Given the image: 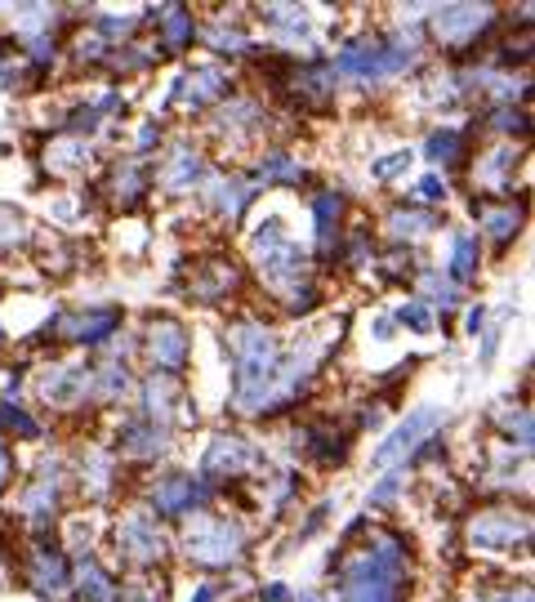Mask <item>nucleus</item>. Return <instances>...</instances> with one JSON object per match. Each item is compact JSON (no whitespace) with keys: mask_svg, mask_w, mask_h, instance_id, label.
<instances>
[{"mask_svg":"<svg viewBox=\"0 0 535 602\" xmlns=\"http://www.w3.org/2000/svg\"><path fill=\"white\" fill-rule=\"evenodd\" d=\"M27 237V219L14 206H0V246H19Z\"/></svg>","mask_w":535,"mask_h":602,"instance_id":"nucleus-33","label":"nucleus"},{"mask_svg":"<svg viewBox=\"0 0 535 602\" xmlns=\"http://www.w3.org/2000/svg\"><path fill=\"white\" fill-rule=\"evenodd\" d=\"M157 144V125H144L139 129V148H152Z\"/></svg>","mask_w":535,"mask_h":602,"instance_id":"nucleus-53","label":"nucleus"},{"mask_svg":"<svg viewBox=\"0 0 535 602\" xmlns=\"http://www.w3.org/2000/svg\"><path fill=\"white\" fill-rule=\"evenodd\" d=\"M482 602H531V593L522 589V593H500V598H482Z\"/></svg>","mask_w":535,"mask_h":602,"instance_id":"nucleus-54","label":"nucleus"},{"mask_svg":"<svg viewBox=\"0 0 535 602\" xmlns=\"http://www.w3.org/2000/svg\"><path fill=\"white\" fill-rule=\"evenodd\" d=\"M192 602H215V584H201V589H196V598H192Z\"/></svg>","mask_w":535,"mask_h":602,"instance_id":"nucleus-55","label":"nucleus"},{"mask_svg":"<svg viewBox=\"0 0 535 602\" xmlns=\"http://www.w3.org/2000/svg\"><path fill=\"white\" fill-rule=\"evenodd\" d=\"M144 397H148V416H152V420H166V416L174 411V397H179V393H174V384H170V379H161V375H157V379H148Z\"/></svg>","mask_w":535,"mask_h":602,"instance_id":"nucleus-30","label":"nucleus"},{"mask_svg":"<svg viewBox=\"0 0 535 602\" xmlns=\"http://www.w3.org/2000/svg\"><path fill=\"white\" fill-rule=\"evenodd\" d=\"M482 326H487V308H482V304L468 308V326H464V330H468V334H482Z\"/></svg>","mask_w":535,"mask_h":602,"instance_id":"nucleus-49","label":"nucleus"},{"mask_svg":"<svg viewBox=\"0 0 535 602\" xmlns=\"http://www.w3.org/2000/svg\"><path fill=\"white\" fill-rule=\"evenodd\" d=\"M125 602H161L152 589H134V593H125Z\"/></svg>","mask_w":535,"mask_h":602,"instance_id":"nucleus-52","label":"nucleus"},{"mask_svg":"<svg viewBox=\"0 0 535 602\" xmlns=\"http://www.w3.org/2000/svg\"><path fill=\"white\" fill-rule=\"evenodd\" d=\"M513 161H517V148H500V152H491V157H487V166H482L487 183L504 188V174H509V166H513Z\"/></svg>","mask_w":535,"mask_h":602,"instance_id":"nucleus-37","label":"nucleus"},{"mask_svg":"<svg viewBox=\"0 0 535 602\" xmlns=\"http://www.w3.org/2000/svg\"><path fill=\"white\" fill-rule=\"evenodd\" d=\"M90 388H94V375H90L81 362H67V366H58V371H54V375H45V384H41L45 401H54V407H67V401H81Z\"/></svg>","mask_w":535,"mask_h":602,"instance_id":"nucleus-11","label":"nucleus"},{"mask_svg":"<svg viewBox=\"0 0 535 602\" xmlns=\"http://www.w3.org/2000/svg\"><path fill=\"white\" fill-rule=\"evenodd\" d=\"M58 487H62V464H58V459L41 464V482L23 496V509H27L32 518H49V513H54V500H58Z\"/></svg>","mask_w":535,"mask_h":602,"instance_id":"nucleus-16","label":"nucleus"},{"mask_svg":"<svg viewBox=\"0 0 535 602\" xmlns=\"http://www.w3.org/2000/svg\"><path fill=\"white\" fill-rule=\"evenodd\" d=\"M254 263L268 286H291L295 291V277L304 273V250L286 237V224L282 215H268V224L254 232Z\"/></svg>","mask_w":535,"mask_h":602,"instance_id":"nucleus-3","label":"nucleus"},{"mask_svg":"<svg viewBox=\"0 0 535 602\" xmlns=\"http://www.w3.org/2000/svg\"><path fill=\"white\" fill-rule=\"evenodd\" d=\"M259 179H263V183H299L304 170L291 161V152L277 148V152H268V161L259 166Z\"/></svg>","mask_w":535,"mask_h":602,"instance_id":"nucleus-28","label":"nucleus"},{"mask_svg":"<svg viewBox=\"0 0 535 602\" xmlns=\"http://www.w3.org/2000/svg\"><path fill=\"white\" fill-rule=\"evenodd\" d=\"M170 446V433L161 424H144V420H134L121 429V451L125 455H161Z\"/></svg>","mask_w":535,"mask_h":602,"instance_id":"nucleus-17","label":"nucleus"},{"mask_svg":"<svg viewBox=\"0 0 535 602\" xmlns=\"http://www.w3.org/2000/svg\"><path fill=\"white\" fill-rule=\"evenodd\" d=\"M459 144L464 139H459L455 129H437L433 139H429V148H424V157L429 161H459Z\"/></svg>","mask_w":535,"mask_h":602,"instance_id":"nucleus-32","label":"nucleus"},{"mask_svg":"<svg viewBox=\"0 0 535 602\" xmlns=\"http://www.w3.org/2000/svg\"><path fill=\"white\" fill-rule=\"evenodd\" d=\"M259 121H263V112H259L254 103H237V107L224 112V125H228V129H250V125H259Z\"/></svg>","mask_w":535,"mask_h":602,"instance_id":"nucleus-41","label":"nucleus"},{"mask_svg":"<svg viewBox=\"0 0 535 602\" xmlns=\"http://www.w3.org/2000/svg\"><path fill=\"white\" fill-rule=\"evenodd\" d=\"M397 321L411 326L416 334H424V330H433V308L420 304V299H416V304H401V308H397Z\"/></svg>","mask_w":535,"mask_h":602,"instance_id":"nucleus-35","label":"nucleus"},{"mask_svg":"<svg viewBox=\"0 0 535 602\" xmlns=\"http://www.w3.org/2000/svg\"><path fill=\"white\" fill-rule=\"evenodd\" d=\"M379 45H384V41H353L340 58H334V72H340V77H366V81H371L375 58H379Z\"/></svg>","mask_w":535,"mask_h":602,"instance_id":"nucleus-18","label":"nucleus"},{"mask_svg":"<svg viewBox=\"0 0 535 602\" xmlns=\"http://www.w3.org/2000/svg\"><path fill=\"white\" fill-rule=\"evenodd\" d=\"M263 602H295V593L282 584V580H273V584H263V593H259Z\"/></svg>","mask_w":535,"mask_h":602,"instance_id":"nucleus-48","label":"nucleus"},{"mask_svg":"<svg viewBox=\"0 0 535 602\" xmlns=\"http://www.w3.org/2000/svg\"><path fill=\"white\" fill-rule=\"evenodd\" d=\"M482 224H487V232L504 246V241L517 237V228H522V211H517V206H482Z\"/></svg>","mask_w":535,"mask_h":602,"instance_id":"nucleus-25","label":"nucleus"},{"mask_svg":"<svg viewBox=\"0 0 535 602\" xmlns=\"http://www.w3.org/2000/svg\"><path fill=\"white\" fill-rule=\"evenodd\" d=\"M254 459H259V451L246 438L224 433V438L210 442V451L201 464H206V474H246V468H254Z\"/></svg>","mask_w":535,"mask_h":602,"instance_id":"nucleus-10","label":"nucleus"},{"mask_svg":"<svg viewBox=\"0 0 535 602\" xmlns=\"http://www.w3.org/2000/svg\"><path fill=\"white\" fill-rule=\"evenodd\" d=\"M487 23H491V10H487V5H446V10L433 14V32H437L446 45L474 41Z\"/></svg>","mask_w":535,"mask_h":602,"instance_id":"nucleus-9","label":"nucleus"},{"mask_svg":"<svg viewBox=\"0 0 535 602\" xmlns=\"http://www.w3.org/2000/svg\"><path fill=\"white\" fill-rule=\"evenodd\" d=\"M237 286V268H228V263H215L210 273H196V282H192V295L196 299H206V304H215L219 295H228Z\"/></svg>","mask_w":535,"mask_h":602,"instance_id":"nucleus-21","label":"nucleus"},{"mask_svg":"<svg viewBox=\"0 0 535 602\" xmlns=\"http://www.w3.org/2000/svg\"><path fill=\"white\" fill-rule=\"evenodd\" d=\"M474 273H478V241L474 237H455V254H451V277L455 282H474Z\"/></svg>","mask_w":535,"mask_h":602,"instance_id":"nucleus-26","label":"nucleus"},{"mask_svg":"<svg viewBox=\"0 0 535 602\" xmlns=\"http://www.w3.org/2000/svg\"><path fill=\"white\" fill-rule=\"evenodd\" d=\"M246 549V531L228 518H196L187 526V554L206 567H224Z\"/></svg>","mask_w":535,"mask_h":602,"instance_id":"nucleus-4","label":"nucleus"},{"mask_svg":"<svg viewBox=\"0 0 535 602\" xmlns=\"http://www.w3.org/2000/svg\"><path fill=\"white\" fill-rule=\"evenodd\" d=\"M90 487L103 496L112 487V459L107 455H90Z\"/></svg>","mask_w":535,"mask_h":602,"instance_id":"nucleus-43","label":"nucleus"},{"mask_svg":"<svg viewBox=\"0 0 535 602\" xmlns=\"http://www.w3.org/2000/svg\"><path fill=\"white\" fill-rule=\"evenodd\" d=\"M32 580L45 598H58V593H67V584H72V567H67V558L58 549H41L32 563Z\"/></svg>","mask_w":535,"mask_h":602,"instance_id":"nucleus-15","label":"nucleus"},{"mask_svg":"<svg viewBox=\"0 0 535 602\" xmlns=\"http://www.w3.org/2000/svg\"><path fill=\"white\" fill-rule=\"evenodd\" d=\"M206 36H210V45L224 49V54H246V49H250L246 36H241V32H228V27H210Z\"/></svg>","mask_w":535,"mask_h":602,"instance_id":"nucleus-42","label":"nucleus"},{"mask_svg":"<svg viewBox=\"0 0 535 602\" xmlns=\"http://www.w3.org/2000/svg\"><path fill=\"white\" fill-rule=\"evenodd\" d=\"M192 36H196V23H192V14L183 5H174V10L161 14V41H166V49H183Z\"/></svg>","mask_w":535,"mask_h":602,"instance_id":"nucleus-24","label":"nucleus"},{"mask_svg":"<svg viewBox=\"0 0 535 602\" xmlns=\"http://www.w3.org/2000/svg\"><path fill=\"white\" fill-rule=\"evenodd\" d=\"M27 54H32L36 63H49V58H54V41H49L45 32H36V36H27Z\"/></svg>","mask_w":535,"mask_h":602,"instance_id":"nucleus-45","label":"nucleus"},{"mask_svg":"<svg viewBox=\"0 0 535 602\" xmlns=\"http://www.w3.org/2000/svg\"><path fill=\"white\" fill-rule=\"evenodd\" d=\"M224 90H228V77L219 72V67H196V72H187V77L179 81V99H183L187 107H206V103H215Z\"/></svg>","mask_w":535,"mask_h":602,"instance_id":"nucleus-14","label":"nucleus"},{"mask_svg":"<svg viewBox=\"0 0 535 602\" xmlns=\"http://www.w3.org/2000/svg\"><path fill=\"white\" fill-rule=\"evenodd\" d=\"M468 541L482 545V549H509V545L526 541V518H513L504 509L482 513V518H474V526H468Z\"/></svg>","mask_w":535,"mask_h":602,"instance_id":"nucleus-8","label":"nucleus"},{"mask_svg":"<svg viewBox=\"0 0 535 602\" xmlns=\"http://www.w3.org/2000/svg\"><path fill=\"white\" fill-rule=\"evenodd\" d=\"M10 478V455H5V446H0V482Z\"/></svg>","mask_w":535,"mask_h":602,"instance_id":"nucleus-56","label":"nucleus"},{"mask_svg":"<svg viewBox=\"0 0 535 602\" xmlns=\"http://www.w3.org/2000/svg\"><path fill=\"white\" fill-rule=\"evenodd\" d=\"M437 424H442V411H437V407H416L407 420H401V424H397V429H392V433L379 442L375 459L392 468L397 459H407L411 451H420V446L433 438V429H437Z\"/></svg>","mask_w":535,"mask_h":602,"instance_id":"nucleus-5","label":"nucleus"},{"mask_svg":"<svg viewBox=\"0 0 535 602\" xmlns=\"http://www.w3.org/2000/svg\"><path fill=\"white\" fill-rule=\"evenodd\" d=\"M308 455L334 464V459H344V455H349V438H334L330 429H312V433H308Z\"/></svg>","mask_w":535,"mask_h":602,"instance_id":"nucleus-29","label":"nucleus"},{"mask_svg":"<svg viewBox=\"0 0 535 602\" xmlns=\"http://www.w3.org/2000/svg\"><path fill=\"white\" fill-rule=\"evenodd\" d=\"M263 19L273 27H282V32H308V14L299 5H268Z\"/></svg>","mask_w":535,"mask_h":602,"instance_id":"nucleus-31","label":"nucleus"},{"mask_svg":"<svg viewBox=\"0 0 535 602\" xmlns=\"http://www.w3.org/2000/svg\"><path fill=\"white\" fill-rule=\"evenodd\" d=\"M201 174H206V166H201V157L183 144V148H174V157H170V166H166V188L183 192V188H192Z\"/></svg>","mask_w":535,"mask_h":602,"instance_id":"nucleus-19","label":"nucleus"},{"mask_svg":"<svg viewBox=\"0 0 535 602\" xmlns=\"http://www.w3.org/2000/svg\"><path fill=\"white\" fill-rule=\"evenodd\" d=\"M392 317H375V326H371V334H375V340H392Z\"/></svg>","mask_w":535,"mask_h":602,"instance_id":"nucleus-50","label":"nucleus"},{"mask_svg":"<svg viewBox=\"0 0 535 602\" xmlns=\"http://www.w3.org/2000/svg\"><path fill=\"white\" fill-rule=\"evenodd\" d=\"M407 589V554L392 535H375L371 549L344 563V602H401Z\"/></svg>","mask_w":535,"mask_h":602,"instance_id":"nucleus-2","label":"nucleus"},{"mask_svg":"<svg viewBox=\"0 0 535 602\" xmlns=\"http://www.w3.org/2000/svg\"><path fill=\"white\" fill-rule=\"evenodd\" d=\"M129 27H134V19H103V32H112V36H121Z\"/></svg>","mask_w":535,"mask_h":602,"instance_id":"nucleus-51","label":"nucleus"},{"mask_svg":"<svg viewBox=\"0 0 535 602\" xmlns=\"http://www.w3.org/2000/svg\"><path fill=\"white\" fill-rule=\"evenodd\" d=\"M116 326H121V313H116V308L62 317V334H67V340H81V344H103V340H107V334H112Z\"/></svg>","mask_w":535,"mask_h":602,"instance_id":"nucleus-13","label":"nucleus"},{"mask_svg":"<svg viewBox=\"0 0 535 602\" xmlns=\"http://www.w3.org/2000/svg\"><path fill=\"white\" fill-rule=\"evenodd\" d=\"M424 291H429V299H433L437 308H446V313H455V304H459V295H455V286H451V282H442L437 273H429V277H424Z\"/></svg>","mask_w":535,"mask_h":602,"instance_id":"nucleus-38","label":"nucleus"},{"mask_svg":"<svg viewBox=\"0 0 535 602\" xmlns=\"http://www.w3.org/2000/svg\"><path fill=\"white\" fill-rule=\"evenodd\" d=\"M99 388H103L107 397H121V393H129V371H125L121 362L103 366V375H99Z\"/></svg>","mask_w":535,"mask_h":602,"instance_id":"nucleus-40","label":"nucleus"},{"mask_svg":"<svg viewBox=\"0 0 535 602\" xmlns=\"http://www.w3.org/2000/svg\"><path fill=\"white\" fill-rule=\"evenodd\" d=\"M401 170H411V148H401V152H392V157H379V161L371 166L375 179H397Z\"/></svg>","mask_w":535,"mask_h":602,"instance_id":"nucleus-39","label":"nucleus"},{"mask_svg":"<svg viewBox=\"0 0 535 602\" xmlns=\"http://www.w3.org/2000/svg\"><path fill=\"white\" fill-rule=\"evenodd\" d=\"M77 584H81V602H112V584H107V576L86 558L81 563V571L72 576Z\"/></svg>","mask_w":535,"mask_h":602,"instance_id":"nucleus-27","label":"nucleus"},{"mask_svg":"<svg viewBox=\"0 0 535 602\" xmlns=\"http://www.w3.org/2000/svg\"><path fill=\"white\" fill-rule=\"evenodd\" d=\"M250 192H254V183H241V179H215V183H210V196L219 201V211L232 215V219L246 211Z\"/></svg>","mask_w":535,"mask_h":602,"instance_id":"nucleus-23","label":"nucleus"},{"mask_svg":"<svg viewBox=\"0 0 535 602\" xmlns=\"http://www.w3.org/2000/svg\"><path fill=\"white\" fill-rule=\"evenodd\" d=\"M491 125H500V129H509V134H517V129H526V116H517L513 107H496V116H491Z\"/></svg>","mask_w":535,"mask_h":602,"instance_id":"nucleus-46","label":"nucleus"},{"mask_svg":"<svg viewBox=\"0 0 535 602\" xmlns=\"http://www.w3.org/2000/svg\"><path fill=\"white\" fill-rule=\"evenodd\" d=\"M116 183H121V196H125V201H134V196H139V188H144V174H139V166L121 170V174H116Z\"/></svg>","mask_w":535,"mask_h":602,"instance_id":"nucleus-44","label":"nucleus"},{"mask_svg":"<svg viewBox=\"0 0 535 602\" xmlns=\"http://www.w3.org/2000/svg\"><path fill=\"white\" fill-rule=\"evenodd\" d=\"M0 424H10L19 438H41V424L27 416V411H19V407H10V401H0Z\"/></svg>","mask_w":535,"mask_h":602,"instance_id":"nucleus-34","label":"nucleus"},{"mask_svg":"<svg viewBox=\"0 0 535 602\" xmlns=\"http://www.w3.org/2000/svg\"><path fill=\"white\" fill-rule=\"evenodd\" d=\"M416 196H424V201H442V196H446V183H442L437 174H424V179L416 183Z\"/></svg>","mask_w":535,"mask_h":602,"instance_id":"nucleus-47","label":"nucleus"},{"mask_svg":"<svg viewBox=\"0 0 535 602\" xmlns=\"http://www.w3.org/2000/svg\"><path fill=\"white\" fill-rule=\"evenodd\" d=\"M340 211H344L340 192H321V196L312 201V215H317V241H321V250H334V224H340Z\"/></svg>","mask_w":535,"mask_h":602,"instance_id":"nucleus-20","label":"nucleus"},{"mask_svg":"<svg viewBox=\"0 0 535 602\" xmlns=\"http://www.w3.org/2000/svg\"><path fill=\"white\" fill-rule=\"evenodd\" d=\"M388 228H392V237H401V241H420V237H429L433 228H437V219L429 215V211H407V206H401V211H392V219H388Z\"/></svg>","mask_w":535,"mask_h":602,"instance_id":"nucleus-22","label":"nucleus"},{"mask_svg":"<svg viewBox=\"0 0 535 602\" xmlns=\"http://www.w3.org/2000/svg\"><path fill=\"white\" fill-rule=\"evenodd\" d=\"M206 500H210V487L196 482L192 474H166L152 491V504L161 513H187V509H201Z\"/></svg>","mask_w":535,"mask_h":602,"instance_id":"nucleus-7","label":"nucleus"},{"mask_svg":"<svg viewBox=\"0 0 535 602\" xmlns=\"http://www.w3.org/2000/svg\"><path fill=\"white\" fill-rule=\"evenodd\" d=\"M148 349H152V362L161 371H183V362H187V330L179 321H157L152 334H148Z\"/></svg>","mask_w":535,"mask_h":602,"instance_id":"nucleus-12","label":"nucleus"},{"mask_svg":"<svg viewBox=\"0 0 535 602\" xmlns=\"http://www.w3.org/2000/svg\"><path fill=\"white\" fill-rule=\"evenodd\" d=\"M121 554L134 563H157L166 554V535L148 513H134L121 522Z\"/></svg>","mask_w":535,"mask_h":602,"instance_id":"nucleus-6","label":"nucleus"},{"mask_svg":"<svg viewBox=\"0 0 535 602\" xmlns=\"http://www.w3.org/2000/svg\"><path fill=\"white\" fill-rule=\"evenodd\" d=\"M228 344H232V379H237L232 407L237 411H263L268 393H273V379H277V366H282L277 340L259 321H241V326H232Z\"/></svg>","mask_w":535,"mask_h":602,"instance_id":"nucleus-1","label":"nucleus"},{"mask_svg":"<svg viewBox=\"0 0 535 602\" xmlns=\"http://www.w3.org/2000/svg\"><path fill=\"white\" fill-rule=\"evenodd\" d=\"M401 478H407V468H388V474L371 487V496H366V504H388L397 491H401Z\"/></svg>","mask_w":535,"mask_h":602,"instance_id":"nucleus-36","label":"nucleus"}]
</instances>
